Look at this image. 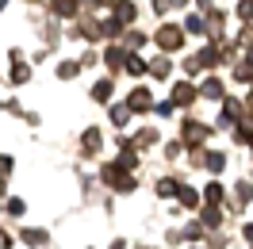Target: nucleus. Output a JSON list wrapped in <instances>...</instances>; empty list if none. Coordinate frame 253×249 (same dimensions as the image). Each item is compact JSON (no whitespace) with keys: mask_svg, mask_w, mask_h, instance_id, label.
Wrapping results in <instances>:
<instances>
[{"mask_svg":"<svg viewBox=\"0 0 253 249\" xmlns=\"http://www.w3.org/2000/svg\"><path fill=\"white\" fill-rule=\"evenodd\" d=\"M222 165H226V157H222V154H207V169H211V172H222Z\"/></svg>","mask_w":253,"mask_h":249,"instance_id":"11","label":"nucleus"},{"mask_svg":"<svg viewBox=\"0 0 253 249\" xmlns=\"http://www.w3.org/2000/svg\"><path fill=\"white\" fill-rule=\"evenodd\" d=\"M8 215H23V200H8Z\"/></svg>","mask_w":253,"mask_h":249,"instance_id":"15","label":"nucleus"},{"mask_svg":"<svg viewBox=\"0 0 253 249\" xmlns=\"http://www.w3.org/2000/svg\"><path fill=\"white\" fill-rule=\"evenodd\" d=\"M23 242H27V246H46V230H31V226H27V230H23Z\"/></svg>","mask_w":253,"mask_h":249,"instance_id":"8","label":"nucleus"},{"mask_svg":"<svg viewBox=\"0 0 253 249\" xmlns=\"http://www.w3.org/2000/svg\"><path fill=\"white\" fill-rule=\"evenodd\" d=\"M111 119H115V123H126V119H130V108H126V104L111 108Z\"/></svg>","mask_w":253,"mask_h":249,"instance_id":"12","label":"nucleus"},{"mask_svg":"<svg viewBox=\"0 0 253 249\" xmlns=\"http://www.w3.org/2000/svg\"><path fill=\"white\" fill-rule=\"evenodd\" d=\"M126 108H130V111H146V108H150V92H146V88H134Z\"/></svg>","mask_w":253,"mask_h":249,"instance_id":"4","label":"nucleus"},{"mask_svg":"<svg viewBox=\"0 0 253 249\" xmlns=\"http://www.w3.org/2000/svg\"><path fill=\"white\" fill-rule=\"evenodd\" d=\"M176 200L184 203V207H200V192H192V188H180V192H176Z\"/></svg>","mask_w":253,"mask_h":249,"instance_id":"7","label":"nucleus"},{"mask_svg":"<svg viewBox=\"0 0 253 249\" xmlns=\"http://www.w3.org/2000/svg\"><path fill=\"white\" fill-rule=\"evenodd\" d=\"M54 12L58 16H73L77 12V0H54Z\"/></svg>","mask_w":253,"mask_h":249,"instance_id":"9","label":"nucleus"},{"mask_svg":"<svg viewBox=\"0 0 253 249\" xmlns=\"http://www.w3.org/2000/svg\"><path fill=\"white\" fill-rule=\"evenodd\" d=\"M58 77H77V62H62L58 65Z\"/></svg>","mask_w":253,"mask_h":249,"instance_id":"13","label":"nucleus"},{"mask_svg":"<svg viewBox=\"0 0 253 249\" xmlns=\"http://www.w3.org/2000/svg\"><path fill=\"white\" fill-rule=\"evenodd\" d=\"M207 138V126L204 123H188L184 126V142H188V146H196V142H204Z\"/></svg>","mask_w":253,"mask_h":249,"instance_id":"3","label":"nucleus"},{"mask_svg":"<svg viewBox=\"0 0 253 249\" xmlns=\"http://www.w3.org/2000/svg\"><path fill=\"white\" fill-rule=\"evenodd\" d=\"M200 96H207V100H222V81H204V88H200Z\"/></svg>","mask_w":253,"mask_h":249,"instance_id":"5","label":"nucleus"},{"mask_svg":"<svg viewBox=\"0 0 253 249\" xmlns=\"http://www.w3.org/2000/svg\"><path fill=\"white\" fill-rule=\"evenodd\" d=\"M250 111H253V96H250Z\"/></svg>","mask_w":253,"mask_h":249,"instance_id":"18","label":"nucleus"},{"mask_svg":"<svg viewBox=\"0 0 253 249\" xmlns=\"http://www.w3.org/2000/svg\"><path fill=\"white\" fill-rule=\"evenodd\" d=\"M242 234H246V242H253V222H246V226H242Z\"/></svg>","mask_w":253,"mask_h":249,"instance_id":"16","label":"nucleus"},{"mask_svg":"<svg viewBox=\"0 0 253 249\" xmlns=\"http://www.w3.org/2000/svg\"><path fill=\"white\" fill-rule=\"evenodd\" d=\"M111 249H126V242H123V238H119V242H111Z\"/></svg>","mask_w":253,"mask_h":249,"instance_id":"17","label":"nucleus"},{"mask_svg":"<svg viewBox=\"0 0 253 249\" xmlns=\"http://www.w3.org/2000/svg\"><path fill=\"white\" fill-rule=\"evenodd\" d=\"M192 249H196V246H192Z\"/></svg>","mask_w":253,"mask_h":249,"instance_id":"19","label":"nucleus"},{"mask_svg":"<svg viewBox=\"0 0 253 249\" xmlns=\"http://www.w3.org/2000/svg\"><path fill=\"white\" fill-rule=\"evenodd\" d=\"M150 73H154L158 81H165V77H169V62H165V58H158V62L150 65Z\"/></svg>","mask_w":253,"mask_h":249,"instance_id":"10","label":"nucleus"},{"mask_svg":"<svg viewBox=\"0 0 253 249\" xmlns=\"http://www.w3.org/2000/svg\"><path fill=\"white\" fill-rule=\"evenodd\" d=\"M108 92H111V81H100V84L92 88V96H96V100H108Z\"/></svg>","mask_w":253,"mask_h":249,"instance_id":"14","label":"nucleus"},{"mask_svg":"<svg viewBox=\"0 0 253 249\" xmlns=\"http://www.w3.org/2000/svg\"><path fill=\"white\" fill-rule=\"evenodd\" d=\"M158 42L165 50H176V46H180V31H176V27H161V31H158Z\"/></svg>","mask_w":253,"mask_h":249,"instance_id":"2","label":"nucleus"},{"mask_svg":"<svg viewBox=\"0 0 253 249\" xmlns=\"http://www.w3.org/2000/svg\"><path fill=\"white\" fill-rule=\"evenodd\" d=\"M204 200H207V207H219V203L226 200V188H222L219 180H211V184L204 188Z\"/></svg>","mask_w":253,"mask_h":249,"instance_id":"1","label":"nucleus"},{"mask_svg":"<svg viewBox=\"0 0 253 249\" xmlns=\"http://www.w3.org/2000/svg\"><path fill=\"white\" fill-rule=\"evenodd\" d=\"M173 100H176V104H192V100H196V88H192V84H176Z\"/></svg>","mask_w":253,"mask_h":249,"instance_id":"6","label":"nucleus"}]
</instances>
